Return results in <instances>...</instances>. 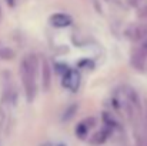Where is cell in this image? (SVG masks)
<instances>
[{"mask_svg": "<svg viewBox=\"0 0 147 146\" xmlns=\"http://www.w3.org/2000/svg\"><path fill=\"white\" fill-rule=\"evenodd\" d=\"M51 85V67L47 59H42V86L43 90H49Z\"/></svg>", "mask_w": 147, "mask_h": 146, "instance_id": "277c9868", "label": "cell"}, {"mask_svg": "<svg viewBox=\"0 0 147 146\" xmlns=\"http://www.w3.org/2000/svg\"><path fill=\"white\" fill-rule=\"evenodd\" d=\"M6 3H7L10 7H13V6H14V0H6Z\"/></svg>", "mask_w": 147, "mask_h": 146, "instance_id": "2e32d148", "label": "cell"}, {"mask_svg": "<svg viewBox=\"0 0 147 146\" xmlns=\"http://www.w3.org/2000/svg\"><path fill=\"white\" fill-rule=\"evenodd\" d=\"M139 50H140V52L147 57V39H144V42L142 43V46L139 48Z\"/></svg>", "mask_w": 147, "mask_h": 146, "instance_id": "5bb4252c", "label": "cell"}, {"mask_svg": "<svg viewBox=\"0 0 147 146\" xmlns=\"http://www.w3.org/2000/svg\"><path fill=\"white\" fill-rule=\"evenodd\" d=\"M77 109H79V105L77 103H71L66 107V110L63 112V116H61V120L63 122H69L74 117V115L77 113Z\"/></svg>", "mask_w": 147, "mask_h": 146, "instance_id": "9c48e42d", "label": "cell"}, {"mask_svg": "<svg viewBox=\"0 0 147 146\" xmlns=\"http://www.w3.org/2000/svg\"><path fill=\"white\" fill-rule=\"evenodd\" d=\"M80 82H82V77H80V73L74 69H69L64 75H63V80H61V85L63 88L71 90V92H77L79 88H80Z\"/></svg>", "mask_w": 147, "mask_h": 146, "instance_id": "7a4b0ae2", "label": "cell"}, {"mask_svg": "<svg viewBox=\"0 0 147 146\" xmlns=\"http://www.w3.org/2000/svg\"><path fill=\"white\" fill-rule=\"evenodd\" d=\"M129 99H130V103L133 106H136L139 110H140V102H139V96L134 90H129Z\"/></svg>", "mask_w": 147, "mask_h": 146, "instance_id": "30bf717a", "label": "cell"}, {"mask_svg": "<svg viewBox=\"0 0 147 146\" xmlns=\"http://www.w3.org/2000/svg\"><path fill=\"white\" fill-rule=\"evenodd\" d=\"M131 39L133 40H144V39H147V24H139V26H136L133 29Z\"/></svg>", "mask_w": 147, "mask_h": 146, "instance_id": "52a82bcc", "label": "cell"}, {"mask_svg": "<svg viewBox=\"0 0 147 146\" xmlns=\"http://www.w3.org/2000/svg\"><path fill=\"white\" fill-rule=\"evenodd\" d=\"M0 56H1L3 59H13V56H14V52H13L11 49L4 48L3 50H0Z\"/></svg>", "mask_w": 147, "mask_h": 146, "instance_id": "8fae6325", "label": "cell"}, {"mask_svg": "<svg viewBox=\"0 0 147 146\" xmlns=\"http://www.w3.org/2000/svg\"><path fill=\"white\" fill-rule=\"evenodd\" d=\"M59 146H64V145H59Z\"/></svg>", "mask_w": 147, "mask_h": 146, "instance_id": "e0dca14e", "label": "cell"}, {"mask_svg": "<svg viewBox=\"0 0 147 146\" xmlns=\"http://www.w3.org/2000/svg\"><path fill=\"white\" fill-rule=\"evenodd\" d=\"M139 16H140V17H147V6L142 7V9L139 10Z\"/></svg>", "mask_w": 147, "mask_h": 146, "instance_id": "9a60e30c", "label": "cell"}, {"mask_svg": "<svg viewBox=\"0 0 147 146\" xmlns=\"http://www.w3.org/2000/svg\"><path fill=\"white\" fill-rule=\"evenodd\" d=\"M96 122H97V120H96V117H93V116H90V117L82 120V122L76 126V129H74L76 136H77L79 139H86V136L89 135V130L96 125Z\"/></svg>", "mask_w": 147, "mask_h": 146, "instance_id": "3957f363", "label": "cell"}, {"mask_svg": "<svg viewBox=\"0 0 147 146\" xmlns=\"http://www.w3.org/2000/svg\"><path fill=\"white\" fill-rule=\"evenodd\" d=\"M107 135H109V132H107V130H98V132H96V133L89 139V142H90V145L98 146V145H101V143H104V142H106Z\"/></svg>", "mask_w": 147, "mask_h": 146, "instance_id": "ba28073f", "label": "cell"}, {"mask_svg": "<svg viewBox=\"0 0 147 146\" xmlns=\"http://www.w3.org/2000/svg\"><path fill=\"white\" fill-rule=\"evenodd\" d=\"M79 66H80V67H83V66H84V69H93V67H94V63H93V60L83 59V60H80V62H79Z\"/></svg>", "mask_w": 147, "mask_h": 146, "instance_id": "7c38bea8", "label": "cell"}, {"mask_svg": "<svg viewBox=\"0 0 147 146\" xmlns=\"http://www.w3.org/2000/svg\"><path fill=\"white\" fill-rule=\"evenodd\" d=\"M36 69H37V59L33 54L26 56L20 63V76L24 86L27 102H32L36 95Z\"/></svg>", "mask_w": 147, "mask_h": 146, "instance_id": "6da1fadb", "label": "cell"}, {"mask_svg": "<svg viewBox=\"0 0 147 146\" xmlns=\"http://www.w3.org/2000/svg\"><path fill=\"white\" fill-rule=\"evenodd\" d=\"M50 23L54 27H59V29L67 27V26L71 24V17L69 14H66V13H56V14H53L50 17Z\"/></svg>", "mask_w": 147, "mask_h": 146, "instance_id": "5b68a950", "label": "cell"}, {"mask_svg": "<svg viewBox=\"0 0 147 146\" xmlns=\"http://www.w3.org/2000/svg\"><path fill=\"white\" fill-rule=\"evenodd\" d=\"M103 120H104V123H106L107 126H114V120H113V116H111L110 113L104 112V113H103Z\"/></svg>", "mask_w": 147, "mask_h": 146, "instance_id": "4fadbf2b", "label": "cell"}, {"mask_svg": "<svg viewBox=\"0 0 147 146\" xmlns=\"http://www.w3.org/2000/svg\"><path fill=\"white\" fill-rule=\"evenodd\" d=\"M144 62H146V56L137 49V50L133 53V56H131V65H133V67L142 70V69L144 67Z\"/></svg>", "mask_w": 147, "mask_h": 146, "instance_id": "8992f818", "label": "cell"}]
</instances>
